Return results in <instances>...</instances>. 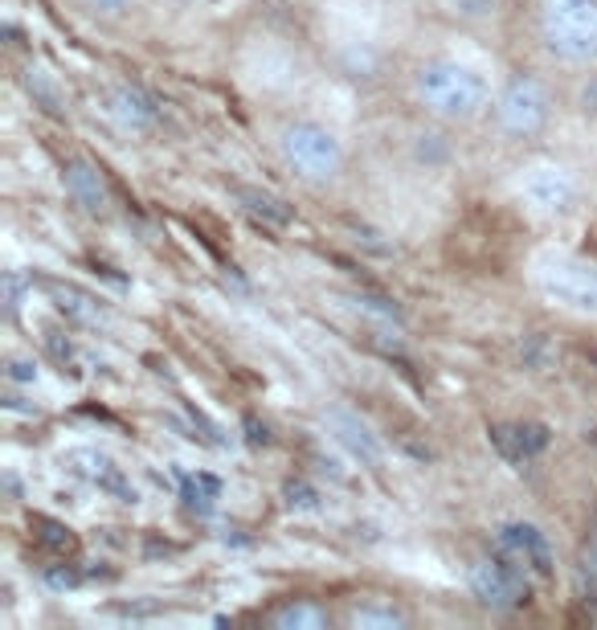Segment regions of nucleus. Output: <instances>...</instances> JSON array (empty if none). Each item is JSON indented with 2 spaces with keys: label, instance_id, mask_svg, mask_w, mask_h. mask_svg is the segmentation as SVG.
I'll return each mask as SVG.
<instances>
[{
  "label": "nucleus",
  "instance_id": "nucleus-1",
  "mask_svg": "<svg viewBox=\"0 0 597 630\" xmlns=\"http://www.w3.org/2000/svg\"><path fill=\"white\" fill-rule=\"evenodd\" d=\"M413 86H418V99L426 102V111H434L438 120H475L492 102L487 78L462 62H450V58L418 66Z\"/></svg>",
  "mask_w": 597,
  "mask_h": 630
},
{
  "label": "nucleus",
  "instance_id": "nucleus-2",
  "mask_svg": "<svg viewBox=\"0 0 597 630\" xmlns=\"http://www.w3.org/2000/svg\"><path fill=\"white\" fill-rule=\"evenodd\" d=\"M540 37L564 62H597V0H545Z\"/></svg>",
  "mask_w": 597,
  "mask_h": 630
},
{
  "label": "nucleus",
  "instance_id": "nucleus-3",
  "mask_svg": "<svg viewBox=\"0 0 597 630\" xmlns=\"http://www.w3.org/2000/svg\"><path fill=\"white\" fill-rule=\"evenodd\" d=\"M532 283L545 299L577 316H597V267L573 255H540L532 262Z\"/></svg>",
  "mask_w": 597,
  "mask_h": 630
},
{
  "label": "nucleus",
  "instance_id": "nucleus-4",
  "mask_svg": "<svg viewBox=\"0 0 597 630\" xmlns=\"http://www.w3.org/2000/svg\"><path fill=\"white\" fill-rule=\"evenodd\" d=\"M278 152H283L290 169L299 176H308V181H332L344 169V144L327 127L308 120L287 123L278 132Z\"/></svg>",
  "mask_w": 597,
  "mask_h": 630
},
{
  "label": "nucleus",
  "instance_id": "nucleus-5",
  "mask_svg": "<svg viewBox=\"0 0 597 630\" xmlns=\"http://www.w3.org/2000/svg\"><path fill=\"white\" fill-rule=\"evenodd\" d=\"M495 115L508 136H536V132H545L548 115H552V99L532 74H520L503 86V95L495 102Z\"/></svg>",
  "mask_w": 597,
  "mask_h": 630
},
{
  "label": "nucleus",
  "instance_id": "nucleus-6",
  "mask_svg": "<svg viewBox=\"0 0 597 630\" xmlns=\"http://www.w3.org/2000/svg\"><path fill=\"white\" fill-rule=\"evenodd\" d=\"M471 594L492 606V610H515L528 602V573L512 565L508 557H483V561L471 565Z\"/></svg>",
  "mask_w": 597,
  "mask_h": 630
},
{
  "label": "nucleus",
  "instance_id": "nucleus-7",
  "mask_svg": "<svg viewBox=\"0 0 597 630\" xmlns=\"http://www.w3.org/2000/svg\"><path fill=\"white\" fill-rule=\"evenodd\" d=\"M495 548H499V557L520 565L524 573H540V578L552 573V548H548V536L536 524H520V520L515 524H499Z\"/></svg>",
  "mask_w": 597,
  "mask_h": 630
},
{
  "label": "nucleus",
  "instance_id": "nucleus-8",
  "mask_svg": "<svg viewBox=\"0 0 597 630\" xmlns=\"http://www.w3.org/2000/svg\"><path fill=\"white\" fill-rule=\"evenodd\" d=\"M524 197H528L536 209H545V213H564V209H573L577 201V181L561 169V164H532L524 172Z\"/></svg>",
  "mask_w": 597,
  "mask_h": 630
},
{
  "label": "nucleus",
  "instance_id": "nucleus-9",
  "mask_svg": "<svg viewBox=\"0 0 597 630\" xmlns=\"http://www.w3.org/2000/svg\"><path fill=\"white\" fill-rule=\"evenodd\" d=\"M66 467L78 479L95 483L99 492L115 495V499H123V504H136V487H132V479L123 475V467H115V459H107L103 450H90V446H83V450H70Z\"/></svg>",
  "mask_w": 597,
  "mask_h": 630
},
{
  "label": "nucleus",
  "instance_id": "nucleus-10",
  "mask_svg": "<svg viewBox=\"0 0 597 630\" xmlns=\"http://www.w3.org/2000/svg\"><path fill=\"white\" fill-rule=\"evenodd\" d=\"M324 422H327V430H332V438H336V443H340L352 459L369 462V467H376V462L385 459V446H381V438L369 430V422H360L352 409H344V406L327 409Z\"/></svg>",
  "mask_w": 597,
  "mask_h": 630
},
{
  "label": "nucleus",
  "instance_id": "nucleus-11",
  "mask_svg": "<svg viewBox=\"0 0 597 630\" xmlns=\"http://www.w3.org/2000/svg\"><path fill=\"white\" fill-rule=\"evenodd\" d=\"M41 287H46V295L53 299V307H58L62 316H70V320H78V324H86V328L107 324L103 304H99L95 295H86L83 287H74V283H58V279H41Z\"/></svg>",
  "mask_w": 597,
  "mask_h": 630
},
{
  "label": "nucleus",
  "instance_id": "nucleus-12",
  "mask_svg": "<svg viewBox=\"0 0 597 630\" xmlns=\"http://www.w3.org/2000/svg\"><path fill=\"white\" fill-rule=\"evenodd\" d=\"M492 443L508 455L512 462H524L532 455H540L548 446V430L536 427V422H515V427H495Z\"/></svg>",
  "mask_w": 597,
  "mask_h": 630
},
{
  "label": "nucleus",
  "instance_id": "nucleus-13",
  "mask_svg": "<svg viewBox=\"0 0 597 630\" xmlns=\"http://www.w3.org/2000/svg\"><path fill=\"white\" fill-rule=\"evenodd\" d=\"M62 181H66L70 197L83 205V209H90V213L107 209V188L103 181H99V172L90 169L86 160H70L66 169H62Z\"/></svg>",
  "mask_w": 597,
  "mask_h": 630
},
{
  "label": "nucleus",
  "instance_id": "nucleus-14",
  "mask_svg": "<svg viewBox=\"0 0 597 630\" xmlns=\"http://www.w3.org/2000/svg\"><path fill=\"white\" fill-rule=\"evenodd\" d=\"M271 627L278 630H324L327 627V610L315 606V602H287L271 614Z\"/></svg>",
  "mask_w": 597,
  "mask_h": 630
},
{
  "label": "nucleus",
  "instance_id": "nucleus-15",
  "mask_svg": "<svg viewBox=\"0 0 597 630\" xmlns=\"http://www.w3.org/2000/svg\"><path fill=\"white\" fill-rule=\"evenodd\" d=\"M111 111H115V120L127 123V127H148V123H156V107L139 90H132V86H123V90H115V99H111Z\"/></svg>",
  "mask_w": 597,
  "mask_h": 630
},
{
  "label": "nucleus",
  "instance_id": "nucleus-16",
  "mask_svg": "<svg viewBox=\"0 0 597 630\" xmlns=\"http://www.w3.org/2000/svg\"><path fill=\"white\" fill-rule=\"evenodd\" d=\"M238 201L246 205V213H254V218H262V222H271V225H287L290 222V209L278 201L274 193H262V188L241 185Z\"/></svg>",
  "mask_w": 597,
  "mask_h": 630
},
{
  "label": "nucleus",
  "instance_id": "nucleus-17",
  "mask_svg": "<svg viewBox=\"0 0 597 630\" xmlns=\"http://www.w3.org/2000/svg\"><path fill=\"white\" fill-rule=\"evenodd\" d=\"M217 495H222V483L213 475H188L185 483H181V499H185L192 511H213Z\"/></svg>",
  "mask_w": 597,
  "mask_h": 630
},
{
  "label": "nucleus",
  "instance_id": "nucleus-18",
  "mask_svg": "<svg viewBox=\"0 0 597 630\" xmlns=\"http://www.w3.org/2000/svg\"><path fill=\"white\" fill-rule=\"evenodd\" d=\"M352 627H406V614L393 606H360L352 610Z\"/></svg>",
  "mask_w": 597,
  "mask_h": 630
},
{
  "label": "nucleus",
  "instance_id": "nucleus-19",
  "mask_svg": "<svg viewBox=\"0 0 597 630\" xmlns=\"http://www.w3.org/2000/svg\"><path fill=\"white\" fill-rule=\"evenodd\" d=\"M352 304L360 307V311H369V316H376V320H401V307L393 304V299H381V295H352Z\"/></svg>",
  "mask_w": 597,
  "mask_h": 630
},
{
  "label": "nucleus",
  "instance_id": "nucleus-20",
  "mask_svg": "<svg viewBox=\"0 0 597 630\" xmlns=\"http://www.w3.org/2000/svg\"><path fill=\"white\" fill-rule=\"evenodd\" d=\"M581 585L585 590H594L597 594V529L589 532V541H585V548H581Z\"/></svg>",
  "mask_w": 597,
  "mask_h": 630
},
{
  "label": "nucleus",
  "instance_id": "nucleus-21",
  "mask_svg": "<svg viewBox=\"0 0 597 630\" xmlns=\"http://www.w3.org/2000/svg\"><path fill=\"white\" fill-rule=\"evenodd\" d=\"M287 504L299 511H315L320 508V495L311 492L308 483H287Z\"/></svg>",
  "mask_w": 597,
  "mask_h": 630
},
{
  "label": "nucleus",
  "instance_id": "nucleus-22",
  "mask_svg": "<svg viewBox=\"0 0 597 630\" xmlns=\"http://www.w3.org/2000/svg\"><path fill=\"white\" fill-rule=\"evenodd\" d=\"M37 524H41V541H46V545H53V548H70L74 545V536H70V529H62V524H53V520H37Z\"/></svg>",
  "mask_w": 597,
  "mask_h": 630
},
{
  "label": "nucleus",
  "instance_id": "nucleus-23",
  "mask_svg": "<svg viewBox=\"0 0 597 630\" xmlns=\"http://www.w3.org/2000/svg\"><path fill=\"white\" fill-rule=\"evenodd\" d=\"M4 299H9V316H17V307H21V274L17 271L4 274Z\"/></svg>",
  "mask_w": 597,
  "mask_h": 630
},
{
  "label": "nucleus",
  "instance_id": "nucleus-24",
  "mask_svg": "<svg viewBox=\"0 0 597 630\" xmlns=\"http://www.w3.org/2000/svg\"><path fill=\"white\" fill-rule=\"evenodd\" d=\"M46 578H50V585H58V590H62V585H78V573H74V569H50V573H46Z\"/></svg>",
  "mask_w": 597,
  "mask_h": 630
},
{
  "label": "nucleus",
  "instance_id": "nucleus-25",
  "mask_svg": "<svg viewBox=\"0 0 597 630\" xmlns=\"http://www.w3.org/2000/svg\"><path fill=\"white\" fill-rule=\"evenodd\" d=\"M246 438H250V443H271V434H266V427H258L254 418H246Z\"/></svg>",
  "mask_w": 597,
  "mask_h": 630
},
{
  "label": "nucleus",
  "instance_id": "nucleus-26",
  "mask_svg": "<svg viewBox=\"0 0 597 630\" xmlns=\"http://www.w3.org/2000/svg\"><path fill=\"white\" fill-rule=\"evenodd\" d=\"M13 376H17V381H34L37 369H29V365H21V360H13Z\"/></svg>",
  "mask_w": 597,
  "mask_h": 630
},
{
  "label": "nucleus",
  "instance_id": "nucleus-27",
  "mask_svg": "<svg viewBox=\"0 0 597 630\" xmlns=\"http://www.w3.org/2000/svg\"><path fill=\"white\" fill-rule=\"evenodd\" d=\"M90 4H99V9H120V4H127V0H90Z\"/></svg>",
  "mask_w": 597,
  "mask_h": 630
}]
</instances>
